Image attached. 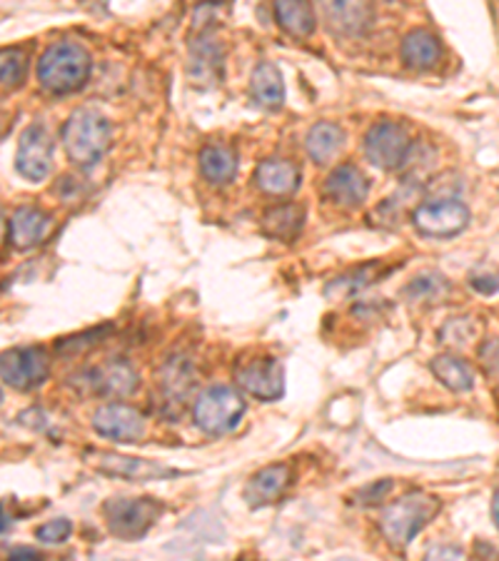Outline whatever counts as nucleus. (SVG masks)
I'll list each match as a JSON object with an SVG mask.
<instances>
[{"instance_id":"obj_25","label":"nucleus","mask_w":499,"mask_h":561,"mask_svg":"<svg viewBox=\"0 0 499 561\" xmlns=\"http://www.w3.org/2000/svg\"><path fill=\"white\" fill-rule=\"evenodd\" d=\"M430 370L452 391H469L475 387V372H472L465 360L454 358V354H440V358H434L430 362Z\"/></svg>"},{"instance_id":"obj_21","label":"nucleus","mask_w":499,"mask_h":561,"mask_svg":"<svg viewBox=\"0 0 499 561\" xmlns=\"http://www.w3.org/2000/svg\"><path fill=\"white\" fill-rule=\"evenodd\" d=\"M200 171L205 180H210L212 185H225L233 183V177L237 173V155L233 148L225 145H208L202 148L200 153Z\"/></svg>"},{"instance_id":"obj_31","label":"nucleus","mask_w":499,"mask_h":561,"mask_svg":"<svg viewBox=\"0 0 499 561\" xmlns=\"http://www.w3.org/2000/svg\"><path fill=\"white\" fill-rule=\"evenodd\" d=\"M472 335H475V319H469V317L448 319V325H444L442 332H440L442 342L454 344V347L469 342Z\"/></svg>"},{"instance_id":"obj_12","label":"nucleus","mask_w":499,"mask_h":561,"mask_svg":"<svg viewBox=\"0 0 499 561\" xmlns=\"http://www.w3.org/2000/svg\"><path fill=\"white\" fill-rule=\"evenodd\" d=\"M415 227L430 237H452L469 225V210L457 200H432L415 210Z\"/></svg>"},{"instance_id":"obj_33","label":"nucleus","mask_w":499,"mask_h":561,"mask_svg":"<svg viewBox=\"0 0 499 561\" xmlns=\"http://www.w3.org/2000/svg\"><path fill=\"white\" fill-rule=\"evenodd\" d=\"M111 332V327H97L93 332H83V335H76L70 337V340H60L58 342V352H78V350H85V347H93L97 340H103L105 335Z\"/></svg>"},{"instance_id":"obj_35","label":"nucleus","mask_w":499,"mask_h":561,"mask_svg":"<svg viewBox=\"0 0 499 561\" xmlns=\"http://www.w3.org/2000/svg\"><path fill=\"white\" fill-rule=\"evenodd\" d=\"M425 561H469L465 551L457 547H448V545H437L430 551H427Z\"/></svg>"},{"instance_id":"obj_18","label":"nucleus","mask_w":499,"mask_h":561,"mask_svg":"<svg viewBox=\"0 0 499 561\" xmlns=\"http://www.w3.org/2000/svg\"><path fill=\"white\" fill-rule=\"evenodd\" d=\"M53 220L38 208H21L13 212L11 220V243L15 249H31L40 245L50 233Z\"/></svg>"},{"instance_id":"obj_38","label":"nucleus","mask_w":499,"mask_h":561,"mask_svg":"<svg viewBox=\"0 0 499 561\" xmlns=\"http://www.w3.org/2000/svg\"><path fill=\"white\" fill-rule=\"evenodd\" d=\"M8 561H43V557L38 554V551L21 547V549H13L11 554H8Z\"/></svg>"},{"instance_id":"obj_19","label":"nucleus","mask_w":499,"mask_h":561,"mask_svg":"<svg viewBox=\"0 0 499 561\" xmlns=\"http://www.w3.org/2000/svg\"><path fill=\"white\" fill-rule=\"evenodd\" d=\"M255 183L267 195H290L298 190L300 171L290 163V160L272 157L257 165Z\"/></svg>"},{"instance_id":"obj_1","label":"nucleus","mask_w":499,"mask_h":561,"mask_svg":"<svg viewBox=\"0 0 499 561\" xmlns=\"http://www.w3.org/2000/svg\"><path fill=\"white\" fill-rule=\"evenodd\" d=\"M91 52L78 43L62 40L53 43V46L43 52L38 60V80L48 93L66 95L76 93L88 83L91 78Z\"/></svg>"},{"instance_id":"obj_7","label":"nucleus","mask_w":499,"mask_h":561,"mask_svg":"<svg viewBox=\"0 0 499 561\" xmlns=\"http://www.w3.org/2000/svg\"><path fill=\"white\" fill-rule=\"evenodd\" d=\"M364 153L380 171H399L407 163L409 153H413L409 132L399 122H374L368 136H364Z\"/></svg>"},{"instance_id":"obj_24","label":"nucleus","mask_w":499,"mask_h":561,"mask_svg":"<svg viewBox=\"0 0 499 561\" xmlns=\"http://www.w3.org/2000/svg\"><path fill=\"white\" fill-rule=\"evenodd\" d=\"M302 222H305V210H302V204L285 202L267 212L263 220V227L270 237L290 243V239L298 237V233L302 230Z\"/></svg>"},{"instance_id":"obj_2","label":"nucleus","mask_w":499,"mask_h":561,"mask_svg":"<svg viewBox=\"0 0 499 561\" xmlns=\"http://www.w3.org/2000/svg\"><path fill=\"white\" fill-rule=\"evenodd\" d=\"M440 512V499L425 492H409L385 506L380 514V531L392 547H407Z\"/></svg>"},{"instance_id":"obj_13","label":"nucleus","mask_w":499,"mask_h":561,"mask_svg":"<svg viewBox=\"0 0 499 561\" xmlns=\"http://www.w3.org/2000/svg\"><path fill=\"white\" fill-rule=\"evenodd\" d=\"M15 167L25 180L40 183L50 175L53 167V138L43 125H31L18 142Z\"/></svg>"},{"instance_id":"obj_11","label":"nucleus","mask_w":499,"mask_h":561,"mask_svg":"<svg viewBox=\"0 0 499 561\" xmlns=\"http://www.w3.org/2000/svg\"><path fill=\"white\" fill-rule=\"evenodd\" d=\"M93 430L101 436H105V440L132 444L146 436L148 420L146 414L138 412L136 407L111 402L95 409Z\"/></svg>"},{"instance_id":"obj_28","label":"nucleus","mask_w":499,"mask_h":561,"mask_svg":"<svg viewBox=\"0 0 499 561\" xmlns=\"http://www.w3.org/2000/svg\"><path fill=\"white\" fill-rule=\"evenodd\" d=\"M25 70H28V52L23 48H3L0 52V80L5 91H13L23 83Z\"/></svg>"},{"instance_id":"obj_14","label":"nucleus","mask_w":499,"mask_h":561,"mask_svg":"<svg viewBox=\"0 0 499 561\" xmlns=\"http://www.w3.org/2000/svg\"><path fill=\"white\" fill-rule=\"evenodd\" d=\"M325 192L340 208H360L368 200L370 180L358 165H340L325 180Z\"/></svg>"},{"instance_id":"obj_37","label":"nucleus","mask_w":499,"mask_h":561,"mask_svg":"<svg viewBox=\"0 0 499 561\" xmlns=\"http://www.w3.org/2000/svg\"><path fill=\"white\" fill-rule=\"evenodd\" d=\"M472 288L485 292V295H492V292L499 290V280L497 278H472Z\"/></svg>"},{"instance_id":"obj_10","label":"nucleus","mask_w":499,"mask_h":561,"mask_svg":"<svg viewBox=\"0 0 499 561\" xmlns=\"http://www.w3.org/2000/svg\"><path fill=\"white\" fill-rule=\"evenodd\" d=\"M76 385L97 397H130L132 391L138 389L140 377L138 372L132 370L130 362L108 360L103 364H95L91 370H85L76 379Z\"/></svg>"},{"instance_id":"obj_23","label":"nucleus","mask_w":499,"mask_h":561,"mask_svg":"<svg viewBox=\"0 0 499 561\" xmlns=\"http://www.w3.org/2000/svg\"><path fill=\"white\" fill-rule=\"evenodd\" d=\"M345 145V130L335 122H317L307 136V153L317 165L335 160Z\"/></svg>"},{"instance_id":"obj_5","label":"nucleus","mask_w":499,"mask_h":561,"mask_svg":"<svg viewBox=\"0 0 499 561\" xmlns=\"http://www.w3.org/2000/svg\"><path fill=\"white\" fill-rule=\"evenodd\" d=\"M245 414V399L233 387H210L193 407V420L205 434H225L235 430Z\"/></svg>"},{"instance_id":"obj_6","label":"nucleus","mask_w":499,"mask_h":561,"mask_svg":"<svg viewBox=\"0 0 499 561\" xmlns=\"http://www.w3.org/2000/svg\"><path fill=\"white\" fill-rule=\"evenodd\" d=\"M83 459L93 469L103 471V475L128 479V482H155V479H167V477L181 475V471H177V469L160 465V461L128 457V454H118V452L85 449L83 452Z\"/></svg>"},{"instance_id":"obj_34","label":"nucleus","mask_w":499,"mask_h":561,"mask_svg":"<svg viewBox=\"0 0 499 561\" xmlns=\"http://www.w3.org/2000/svg\"><path fill=\"white\" fill-rule=\"evenodd\" d=\"M479 364H483L487 377L499 379V337H492L479 347Z\"/></svg>"},{"instance_id":"obj_16","label":"nucleus","mask_w":499,"mask_h":561,"mask_svg":"<svg viewBox=\"0 0 499 561\" xmlns=\"http://www.w3.org/2000/svg\"><path fill=\"white\" fill-rule=\"evenodd\" d=\"M187 73L198 85H212L222 73V48L210 35H200L190 43V66Z\"/></svg>"},{"instance_id":"obj_9","label":"nucleus","mask_w":499,"mask_h":561,"mask_svg":"<svg viewBox=\"0 0 499 561\" xmlns=\"http://www.w3.org/2000/svg\"><path fill=\"white\" fill-rule=\"evenodd\" d=\"M235 382L250 397L263 399V402H272V399H278L285 391L282 364L275 358H267V354L237 362Z\"/></svg>"},{"instance_id":"obj_17","label":"nucleus","mask_w":499,"mask_h":561,"mask_svg":"<svg viewBox=\"0 0 499 561\" xmlns=\"http://www.w3.org/2000/svg\"><path fill=\"white\" fill-rule=\"evenodd\" d=\"M195 385V372H193V362L183 358V354H175V358L167 360L163 367H160L158 374V387L160 395L167 405H183L187 391Z\"/></svg>"},{"instance_id":"obj_8","label":"nucleus","mask_w":499,"mask_h":561,"mask_svg":"<svg viewBox=\"0 0 499 561\" xmlns=\"http://www.w3.org/2000/svg\"><path fill=\"white\" fill-rule=\"evenodd\" d=\"M0 374H3L5 385L28 391L48 379L50 358L43 347H15V350L3 352Z\"/></svg>"},{"instance_id":"obj_3","label":"nucleus","mask_w":499,"mask_h":561,"mask_svg":"<svg viewBox=\"0 0 499 561\" xmlns=\"http://www.w3.org/2000/svg\"><path fill=\"white\" fill-rule=\"evenodd\" d=\"M111 122L95 110H76L62 125V145L76 165H95L111 148Z\"/></svg>"},{"instance_id":"obj_4","label":"nucleus","mask_w":499,"mask_h":561,"mask_svg":"<svg viewBox=\"0 0 499 561\" xmlns=\"http://www.w3.org/2000/svg\"><path fill=\"white\" fill-rule=\"evenodd\" d=\"M103 514L113 537L140 539L146 537L150 527L158 522V516L163 514V504L150 496H140V499L115 496L105 502Z\"/></svg>"},{"instance_id":"obj_30","label":"nucleus","mask_w":499,"mask_h":561,"mask_svg":"<svg viewBox=\"0 0 499 561\" xmlns=\"http://www.w3.org/2000/svg\"><path fill=\"white\" fill-rule=\"evenodd\" d=\"M374 280H378V265L362 267V270H355L352 274H345V278L329 284L327 295H337V292H343V295H347V292H358L362 288H368Z\"/></svg>"},{"instance_id":"obj_36","label":"nucleus","mask_w":499,"mask_h":561,"mask_svg":"<svg viewBox=\"0 0 499 561\" xmlns=\"http://www.w3.org/2000/svg\"><path fill=\"white\" fill-rule=\"evenodd\" d=\"M390 489H392V482H387V479H382V482H378L372 489L368 487L362 492V496H364L362 504H378V502H382V496H385Z\"/></svg>"},{"instance_id":"obj_15","label":"nucleus","mask_w":499,"mask_h":561,"mask_svg":"<svg viewBox=\"0 0 499 561\" xmlns=\"http://www.w3.org/2000/svg\"><path fill=\"white\" fill-rule=\"evenodd\" d=\"M288 484H290L288 465L263 467L260 471H255V475L250 477L247 489H245L247 504L253 506V510H260V506L278 502L285 489H288Z\"/></svg>"},{"instance_id":"obj_22","label":"nucleus","mask_w":499,"mask_h":561,"mask_svg":"<svg viewBox=\"0 0 499 561\" xmlns=\"http://www.w3.org/2000/svg\"><path fill=\"white\" fill-rule=\"evenodd\" d=\"M442 58V43L430 31H413L403 40V60L409 68H432Z\"/></svg>"},{"instance_id":"obj_27","label":"nucleus","mask_w":499,"mask_h":561,"mask_svg":"<svg viewBox=\"0 0 499 561\" xmlns=\"http://www.w3.org/2000/svg\"><path fill=\"white\" fill-rule=\"evenodd\" d=\"M275 17L295 38H307L315 31V13H312L310 3H300V0H280V3H275Z\"/></svg>"},{"instance_id":"obj_29","label":"nucleus","mask_w":499,"mask_h":561,"mask_svg":"<svg viewBox=\"0 0 499 561\" xmlns=\"http://www.w3.org/2000/svg\"><path fill=\"white\" fill-rule=\"evenodd\" d=\"M448 290H450L448 282H444L440 274L425 272V274H420V278H415L413 282L407 284L405 295L409 300H422V302L430 300V302H434V300H440Z\"/></svg>"},{"instance_id":"obj_26","label":"nucleus","mask_w":499,"mask_h":561,"mask_svg":"<svg viewBox=\"0 0 499 561\" xmlns=\"http://www.w3.org/2000/svg\"><path fill=\"white\" fill-rule=\"evenodd\" d=\"M325 13L333 28L345 35L362 33L372 21V8L364 3H327Z\"/></svg>"},{"instance_id":"obj_39","label":"nucleus","mask_w":499,"mask_h":561,"mask_svg":"<svg viewBox=\"0 0 499 561\" xmlns=\"http://www.w3.org/2000/svg\"><path fill=\"white\" fill-rule=\"evenodd\" d=\"M492 519H495L497 529H499V489H497L495 496H492Z\"/></svg>"},{"instance_id":"obj_20","label":"nucleus","mask_w":499,"mask_h":561,"mask_svg":"<svg viewBox=\"0 0 499 561\" xmlns=\"http://www.w3.org/2000/svg\"><path fill=\"white\" fill-rule=\"evenodd\" d=\"M250 91L257 105H263L267 110H278L285 103V85L282 75L275 62H260L253 73V83H250Z\"/></svg>"},{"instance_id":"obj_32","label":"nucleus","mask_w":499,"mask_h":561,"mask_svg":"<svg viewBox=\"0 0 499 561\" xmlns=\"http://www.w3.org/2000/svg\"><path fill=\"white\" fill-rule=\"evenodd\" d=\"M70 531H73V522L70 519H53V522H46L43 527L35 529V537H38V541H43V545H62L70 537Z\"/></svg>"}]
</instances>
